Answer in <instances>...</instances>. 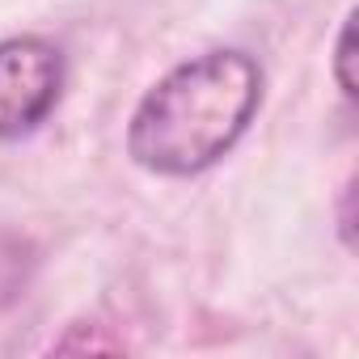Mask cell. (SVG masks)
<instances>
[{
    "label": "cell",
    "instance_id": "obj_1",
    "mask_svg": "<svg viewBox=\"0 0 359 359\" xmlns=\"http://www.w3.org/2000/svg\"><path fill=\"white\" fill-rule=\"evenodd\" d=\"M262 106V68L241 47H212L173 64L127 118V156L156 177L220 165Z\"/></svg>",
    "mask_w": 359,
    "mask_h": 359
},
{
    "label": "cell",
    "instance_id": "obj_2",
    "mask_svg": "<svg viewBox=\"0 0 359 359\" xmlns=\"http://www.w3.org/2000/svg\"><path fill=\"white\" fill-rule=\"evenodd\" d=\"M64 51L43 34L0 39V140L34 135L64 97Z\"/></svg>",
    "mask_w": 359,
    "mask_h": 359
},
{
    "label": "cell",
    "instance_id": "obj_3",
    "mask_svg": "<svg viewBox=\"0 0 359 359\" xmlns=\"http://www.w3.org/2000/svg\"><path fill=\"white\" fill-rule=\"evenodd\" d=\"M39 275V250L30 237L0 229V313L13 309Z\"/></svg>",
    "mask_w": 359,
    "mask_h": 359
},
{
    "label": "cell",
    "instance_id": "obj_4",
    "mask_svg": "<svg viewBox=\"0 0 359 359\" xmlns=\"http://www.w3.org/2000/svg\"><path fill=\"white\" fill-rule=\"evenodd\" d=\"M351 64H355V9L342 18L338 39H334V81H338V89H342L346 102L355 97V72H351Z\"/></svg>",
    "mask_w": 359,
    "mask_h": 359
},
{
    "label": "cell",
    "instance_id": "obj_5",
    "mask_svg": "<svg viewBox=\"0 0 359 359\" xmlns=\"http://www.w3.org/2000/svg\"><path fill=\"white\" fill-rule=\"evenodd\" d=\"M351 199H355V177L342 187V224H338V229H342V245H346V250L355 245V216H351Z\"/></svg>",
    "mask_w": 359,
    "mask_h": 359
}]
</instances>
